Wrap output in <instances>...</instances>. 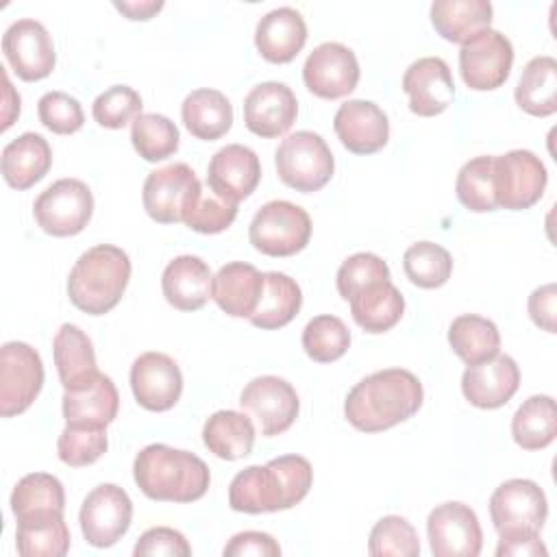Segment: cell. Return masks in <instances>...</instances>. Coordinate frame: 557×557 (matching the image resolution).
I'll return each instance as SVG.
<instances>
[{"label": "cell", "instance_id": "obj_1", "mask_svg": "<svg viewBox=\"0 0 557 557\" xmlns=\"http://www.w3.org/2000/svg\"><path fill=\"white\" fill-rule=\"evenodd\" d=\"M422 398V383L413 372L387 368L352 385L344 400V416L357 431L379 433L418 413Z\"/></svg>", "mask_w": 557, "mask_h": 557}, {"label": "cell", "instance_id": "obj_2", "mask_svg": "<svg viewBox=\"0 0 557 557\" xmlns=\"http://www.w3.org/2000/svg\"><path fill=\"white\" fill-rule=\"evenodd\" d=\"M313 468L300 455H283L265 466H248L228 485V505L242 513H270L298 505L311 490Z\"/></svg>", "mask_w": 557, "mask_h": 557}, {"label": "cell", "instance_id": "obj_3", "mask_svg": "<svg viewBox=\"0 0 557 557\" xmlns=\"http://www.w3.org/2000/svg\"><path fill=\"white\" fill-rule=\"evenodd\" d=\"M133 479L144 496L161 503H194L211 483L207 463L168 444H148L133 461Z\"/></svg>", "mask_w": 557, "mask_h": 557}, {"label": "cell", "instance_id": "obj_4", "mask_svg": "<svg viewBox=\"0 0 557 557\" xmlns=\"http://www.w3.org/2000/svg\"><path fill=\"white\" fill-rule=\"evenodd\" d=\"M131 270L128 255L113 244L85 250L67 276L70 302L89 315L109 313L122 300Z\"/></svg>", "mask_w": 557, "mask_h": 557}, {"label": "cell", "instance_id": "obj_5", "mask_svg": "<svg viewBox=\"0 0 557 557\" xmlns=\"http://www.w3.org/2000/svg\"><path fill=\"white\" fill-rule=\"evenodd\" d=\"M274 165L278 178L302 194L322 189L335 172V159L329 144L313 131H296L287 135L274 152Z\"/></svg>", "mask_w": 557, "mask_h": 557}, {"label": "cell", "instance_id": "obj_6", "mask_svg": "<svg viewBox=\"0 0 557 557\" xmlns=\"http://www.w3.org/2000/svg\"><path fill=\"white\" fill-rule=\"evenodd\" d=\"M546 516V494L531 479H509L490 496V518L500 540L540 535Z\"/></svg>", "mask_w": 557, "mask_h": 557}, {"label": "cell", "instance_id": "obj_7", "mask_svg": "<svg viewBox=\"0 0 557 557\" xmlns=\"http://www.w3.org/2000/svg\"><path fill=\"white\" fill-rule=\"evenodd\" d=\"M309 213L289 200L265 202L248 226V239L255 250L268 257H292L311 239Z\"/></svg>", "mask_w": 557, "mask_h": 557}, {"label": "cell", "instance_id": "obj_8", "mask_svg": "<svg viewBox=\"0 0 557 557\" xmlns=\"http://www.w3.org/2000/svg\"><path fill=\"white\" fill-rule=\"evenodd\" d=\"M94 196L78 178H59L48 185L33 205L39 228L52 237L78 235L91 220Z\"/></svg>", "mask_w": 557, "mask_h": 557}, {"label": "cell", "instance_id": "obj_9", "mask_svg": "<svg viewBox=\"0 0 557 557\" xmlns=\"http://www.w3.org/2000/svg\"><path fill=\"white\" fill-rule=\"evenodd\" d=\"M44 387V363L26 342H7L0 348V413H24Z\"/></svg>", "mask_w": 557, "mask_h": 557}, {"label": "cell", "instance_id": "obj_10", "mask_svg": "<svg viewBox=\"0 0 557 557\" xmlns=\"http://www.w3.org/2000/svg\"><path fill=\"white\" fill-rule=\"evenodd\" d=\"M239 405L263 437L285 433L300 411V400L294 385L274 374H263L248 381L239 394Z\"/></svg>", "mask_w": 557, "mask_h": 557}, {"label": "cell", "instance_id": "obj_11", "mask_svg": "<svg viewBox=\"0 0 557 557\" xmlns=\"http://www.w3.org/2000/svg\"><path fill=\"white\" fill-rule=\"evenodd\" d=\"M200 189L202 185L187 163H170L146 176L141 202L154 222L176 224L183 222Z\"/></svg>", "mask_w": 557, "mask_h": 557}, {"label": "cell", "instance_id": "obj_12", "mask_svg": "<svg viewBox=\"0 0 557 557\" xmlns=\"http://www.w3.org/2000/svg\"><path fill=\"white\" fill-rule=\"evenodd\" d=\"M133 500L115 483L96 485L78 511L81 533L94 548L113 546L131 527Z\"/></svg>", "mask_w": 557, "mask_h": 557}, {"label": "cell", "instance_id": "obj_13", "mask_svg": "<svg viewBox=\"0 0 557 557\" xmlns=\"http://www.w3.org/2000/svg\"><path fill=\"white\" fill-rule=\"evenodd\" d=\"M494 178L498 207L522 211L544 196L548 172L535 152L518 148L494 157Z\"/></svg>", "mask_w": 557, "mask_h": 557}, {"label": "cell", "instance_id": "obj_14", "mask_svg": "<svg viewBox=\"0 0 557 557\" xmlns=\"http://www.w3.org/2000/svg\"><path fill=\"white\" fill-rule=\"evenodd\" d=\"M513 46L494 28L481 30L470 41L461 44L459 72L463 83L474 91H492L500 87L511 72Z\"/></svg>", "mask_w": 557, "mask_h": 557}, {"label": "cell", "instance_id": "obj_15", "mask_svg": "<svg viewBox=\"0 0 557 557\" xmlns=\"http://www.w3.org/2000/svg\"><path fill=\"white\" fill-rule=\"evenodd\" d=\"M426 535L435 557H476L483 548L479 518L459 500L442 503L429 513Z\"/></svg>", "mask_w": 557, "mask_h": 557}, {"label": "cell", "instance_id": "obj_16", "mask_svg": "<svg viewBox=\"0 0 557 557\" xmlns=\"http://www.w3.org/2000/svg\"><path fill=\"white\" fill-rule=\"evenodd\" d=\"M2 52L11 70L26 83L46 78L57 63L50 33L37 20L13 22L2 35Z\"/></svg>", "mask_w": 557, "mask_h": 557}, {"label": "cell", "instance_id": "obj_17", "mask_svg": "<svg viewBox=\"0 0 557 557\" xmlns=\"http://www.w3.org/2000/svg\"><path fill=\"white\" fill-rule=\"evenodd\" d=\"M302 81L305 87L318 98H344L359 83V61L348 46L324 41L307 57L302 65Z\"/></svg>", "mask_w": 557, "mask_h": 557}, {"label": "cell", "instance_id": "obj_18", "mask_svg": "<svg viewBox=\"0 0 557 557\" xmlns=\"http://www.w3.org/2000/svg\"><path fill=\"white\" fill-rule=\"evenodd\" d=\"M131 389L144 409L168 411L183 394L181 368L165 352H144L131 366Z\"/></svg>", "mask_w": 557, "mask_h": 557}, {"label": "cell", "instance_id": "obj_19", "mask_svg": "<svg viewBox=\"0 0 557 557\" xmlns=\"http://www.w3.org/2000/svg\"><path fill=\"white\" fill-rule=\"evenodd\" d=\"M298 115V100L292 87L278 81L255 85L244 100L246 128L263 139L285 135Z\"/></svg>", "mask_w": 557, "mask_h": 557}, {"label": "cell", "instance_id": "obj_20", "mask_svg": "<svg viewBox=\"0 0 557 557\" xmlns=\"http://www.w3.org/2000/svg\"><path fill=\"white\" fill-rule=\"evenodd\" d=\"M403 91L409 96L411 113L435 117L444 113L455 98L450 67L440 57H422L413 61L403 76Z\"/></svg>", "mask_w": 557, "mask_h": 557}, {"label": "cell", "instance_id": "obj_21", "mask_svg": "<svg viewBox=\"0 0 557 557\" xmlns=\"http://www.w3.org/2000/svg\"><path fill=\"white\" fill-rule=\"evenodd\" d=\"M333 128L342 146L355 154H374L389 139L385 111L372 100H346L333 117Z\"/></svg>", "mask_w": 557, "mask_h": 557}, {"label": "cell", "instance_id": "obj_22", "mask_svg": "<svg viewBox=\"0 0 557 557\" xmlns=\"http://www.w3.org/2000/svg\"><path fill=\"white\" fill-rule=\"evenodd\" d=\"M520 387V368L509 355H494L481 363L468 366L461 376L466 400L479 409H498L507 405Z\"/></svg>", "mask_w": 557, "mask_h": 557}, {"label": "cell", "instance_id": "obj_23", "mask_svg": "<svg viewBox=\"0 0 557 557\" xmlns=\"http://www.w3.org/2000/svg\"><path fill=\"white\" fill-rule=\"evenodd\" d=\"M261 181V163L252 148L244 144H226L207 165V185L231 202L248 198Z\"/></svg>", "mask_w": 557, "mask_h": 557}, {"label": "cell", "instance_id": "obj_24", "mask_svg": "<svg viewBox=\"0 0 557 557\" xmlns=\"http://www.w3.org/2000/svg\"><path fill=\"white\" fill-rule=\"evenodd\" d=\"M120 409V396L115 383L98 372L87 385L63 392V418L70 426L107 429Z\"/></svg>", "mask_w": 557, "mask_h": 557}, {"label": "cell", "instance_id": "obj_25", "mask_svg": "<svg viewBox=\"0 0 557 557\" xmlns=\"http://www.w3.org/2000/svg\"><path fill=\"white\" fill-rule=\"evenodd\" d=\"M213 274L209 265L196 255L174 257L163 274L161 289L165 300L178 311H198L211 298Z\"/></svg>", "mask_w": 557, "mask_h": 557}, {"label": "cell", "instance_id": "obj_26", "mask_svg": "<svg viewBox=\"0 0 557 557\" xmlns=\"http://www.w3.org/2000/svg\"><path fill=\"white\" fill-rule=\"evenodd\" d=\"M307 41L305 17L292 7L268 11L255 28V46L270 63H289Z\"/></svg>", "mask_w": 557, "mask_h": 557}, {"label": "cell", "instance_id": "obj_27", "mask_svg": "<svg viewBox=\"0 0 557 557\" xmlns=\"http://www.w3.org/2000/svg\"><path fill=\"white\" fill-rule=\"evenodd\" d=\"M263 289V272L252 263L231 261L213 276L211 298L231 318H250Z\"/></svg>", "mask_w": 557, "mask_h": 557}, {"label": "cell", "instance_id": "obj_28", "mask_svg": "<svg viewBox=\"0 0 557 557\" xmlns=\"http://www.w3.org/2000/svg\"><path fill=\"white\" fill-rule=\"evenodd\" d=\"M52 355L59 381L67 392L87 385L98 374L94 344L76 324L65 322L59 326L52 339Z\"/></svg>", "mask_w": 557, "mask_h": 557}, {"label": "cell", "instance_id": "obj_29", "mask_svg": "<svg viewBox=\"0 0 557 557\" xmlns=\"http://www.w3.org/2000/svg\"><path fill=\"white\" fill-rule=\"evenodd\" d=\"M0 163L7 185L24 191L48 174L52 165V150L39 133H22L2 148Z\"/></svg>", "mask_w": 557, "mask_h": 557}, {"label": "cell", "instance_id": "obj_30", "mask_svg": "<svg viewBox=\"0 0 557 557\" xmlns=\"http://www.w3.org/2000/svg\"><path fill=\"white\" fill-rule=\"evenodd\" d=\"M348 302L352 320L366 333L374 335L394 329L405 313V298L389 278L361 287L348 298Z\"/></svg>", "mask_w": 557, "mask_h": 557}, {"label": "cell", "instance_id": "obj_31", "mask_svg": "<svg viewBox=\"0 0 557 557\" xmlns=\"http://www.w3.org/2000/svg\"><path fill=\"white\" fill-rule=\"evenodd\" d=\"M185 128L202 141H215L233 126V104L218 89H194L181 104Z\"/></svg>", "mask_w": 557, "mask_h": 557}, {"label": "cell", "instance_id": "obj_32", "mask_svg": "<svg viewBox=\"0 0 557 557\" xmlns=\"http://www.w3.org/2000/svg\"><path fill=\"white\" fill-rule=\"evenodd\" d=\"M494 9L487 0H435L431 24L450 44H466L492 24Z\"/></svg>", "mask_w": 557, "mask_h": 557}, {"label": "cell", "instance_id": "obj_33", "mask_svg": "<svg viewBox=\"0 0 557 557\" xmlns=\"http://www.w3.org/2000/svg\"><path fill=\"white\" fill-rule=\"evenodd\" d=\"M65 492L54 474L30 472L22 476L11 492V511L17 522L63 516Z\"/></svg>", "mask_w": 557, "mask_h": 557}, {"label": "cell", "instance_id": "obj_34", "mask_svg": "<svg viewBox=\"0 0 557 557\" xmlns=\"http://www.w3.org/2000/svg\"><path fill=\"white\" fill-rule=\"evenodd\" d=\"M302 307L300 285L283 272H263L261 298L250 313V324L263 331L283 329L289 324Z\"/></svg>", "mask_w": 557, "mask_h": 557}, {"label": "cell", "instance_id": "obj_35", "mask_svg": "<svg viewBox=\"0 0 557 557\" xmlns=\"http://www.w3.org/2000/svg\"><path fill=\"white\" fill-rule=\"evenodd\" d=\"M255 422L248 413L220 409L211 413L202 426V442L218 459L235 461L250 455L255 446Z\"/></svg>", "mask_w": 557, "mask_h": 557}, {"label": "cell", "instance_id": "obj_36", "mask_svg": "<svg viewBox=\"0 0 557 557\" xmlns=\"http://www.w3.org/2000/svg\"><path fill=\"white\" fill-rule=\"evenodd\" d=\"M518 107L535 117H548L557 111V61L553 57H533L516 85Z\"/></svg>", "mask_w": 557, "mask_h": 557}, {"label": "cell", "instance_id": "obj_37", "mask_svg": "<svg viewBox=\"0 0 557 557\" xmlns=\"http://www.w3.org/2000/svg\"><path fill=\"white\" fill-rule=\"evenodd\" d=\"M448 344L463 363L474 366L498 355L500 333L492 320L476 313H463L450 322Z\"/></svg>", "mask_w": 557, "mask_h": 557}, {"label": "cell", "instance_id": "obj_38", "mask_svg": "<svg viewBox=\"0 0 557 557\" xmlns=\"http://www.w3.org/2000/svg\"><path fill=\"white\" fill-rule=\"evenodd\" d=\"M511 435L522 450H542L553 444L557 435V411L553 396H529L511 418Z\"/></svg>", "mask_w": 557, "mask_h": 557}, {"label": "cell", "instance_id": "obj_39", "mask_svg": "<svg viewBox=\"0 0 557 557\" xmlns=\"http://www.w3.org/2000/svg\"><path fill=\"white\" fill-rule=\"evenodd\" d=\"M455 191L459 202L474 213L496 211V178H494V154H479L466 161L457 174Z\"/></svg>", "mask_w": 557, "mask_h": 557}, {"label": "cell", "instance_id": "obj_40", "mask_svg": "<svg viewBox=\"0 0 557 557\" xmlns=\"http://www.w3.org/2000/svg\"><path fill=\"white\" fill-rule=\"evenodd\" d=\"M70 529L63 516L17 522L15 548L22 557H63L70 550Z\"/></svg>", "mask_w": 557, "mask_h": 557}, {"label": "cell", "instance_id": "obj_41", "mask_svg": "<svg viewBox=\"0 0 557 557\" xmlns=\"http://www.w3.org/2000/svg\"><path fill=\"white\" fill-rule=\"evenodd\" d=\"M178 128L161 113H141L131 124V141L135 152L150 163L163 161L178 150Z\"/></svg>", "mask_w": 557, "mask_h": 557}, {"label": "cell", "instance_id": "obj_42", "mask_svg": "<svg viewBox=\"0 0 557 557\" xmlns=\"http://www.w3.org/2000/svg\"><path fill=\"white\" fill-rule=\"evenodd\" d=\"M403 270L413 285L422 289H435L450 278L453 257L440 244L416 242L403 255Z\"/></svg>", "mask_w": 557, "mask_h": 557}, {"label": "cell", "instance_id": "obj_43", "mask_svg": "<svg viewBox=\"0 0 557 557\" xmlns=\"http://www.w3.org/2000/svg\"><path fill=\"white\" fill-rule=\"evenodd\" d=\"M302 348L318 363H331L344 357L350 346V331L342 318L324 313L311 318L302 329Z\"/></svg>", "mask_w": 557, "mask_h": 557}, {"label": "cell", "instance_id": "obj_44", "mask_svg": "<svg viewBox=\"0 0 557 557\" xmlns=\"http://www.w3.org/2000/svg\"><path fill=\"white\" fill-rule=\"evenodd\" d=\"M237 218V202H231L215 194L209 185L200 189L191 207L187 209L183 224L202 235H215L226 231Z\"/></svg>", "mask_w": 557, "mask_h": 557}, {"label": "cell", "instance_id": "obj_45", "mask_svg": "<svg viewBox=\"0 0 557 557\" xmlns=\"http://www.w3.org/2000/svg\"><path fill=\"white\" fill-rule=\"evenodd\" d=\"M368 553L372 557H416L420 555V540L411 522L403 516H385L370 531Z\"/></svg>", "mask_w": 557, "mask_h": 557}, {"label": "cell", "instance_id": "obj_46", "mask_svg": "<svg viewBox=\"0 0 557 557\" xmlns=\"http://www.w3.org/2000/svg\"><path fill=\"white\" fill-rule=\"evenodd\" d=\"M141 96L133 87L113 85L96 96L91 104V115L100 126L117 131L126 124H133V120L141 115Z\"/></svg>", "mask_w": 557, "mask_h": 557}, {"label": "cell", "instance_id": "obj_47", "mask_svg": "<svg viewBox=\"0 0 557 557\" xmlns=\"http://www.w3.org/2000/svg\"><path fill=\"white\" fill-rule=\"evenodd\" d=\"M107 446H109V440L104 429L65 424L57 442V453L65 466L83 468V466L96 463L107 453Z\"/></svg>", "mask_w": 557, "mask_h": 557}, {"label": "cell", "instance_id": "obj_48", "mask_svg": "<svg viewBox=\"0 0 557 557\" xmlns=\"http://www.w3.org/2000/svg\"><path fill=\"white\" fill-rule=\"evenodd\" d=\"M385 278H389V268L379 255L355 252L348 259H344V263L339 265L335 285H337L339 296L344 300H348L361 287L376 283V281H385Z\"/></svg>", "mask_w": 557, "mask_h": 557}, {"label": "cell", "instance_id": "obj_49", "mask_svg": "<svg viewBox=\"0 0 557 557\" xmlns=\"http://www.w3.org/2000/svg\"><path fill=\"white\" fill-rule=\"evenodd\" d=\"M37 115L39 122L57 135H72L81 131L85 122L81 102L65 91H46L37 102Z\"/></svg>", "mask_w": 557, "mask_h": 557}, {"label": "cell", "instance_id": "obj_50", "mask_svg": "<svg viewBox=\"0 0 557 557\" xmlns=\"http://www.w3.org/2000/svg\"><path fill=\"white\" fill-rule=\"evenodd\" d=\"M135 557H159V555H170V557H189L191 546L185 540V535L176 529L170 527H152L144 531L133 548Z\"/></svg>", "mask_w": 557, "mask_h": 557}, {"label": "cell", "instance_id": "obj_51", "mask_svg": "<svg viewBox=\"0 0 557 557\" xmlns=\"http://www.w3.org/2000/svg\"><path fill=\"white\" fill-rule=\"evenodd\" d=\"M224 557H278V542L263 531H242L235 533L224 546Z\"/></svg>", "mask_w": 557, "mask_h": 557}, {"label": "cell", "instance_id": "obj_52", "mask_svg": "<svg viewBox=\"0 0 557 557\" xmlns=\"http://www.w3.org/2000/svg\"><path fill=\"white\" fill-rule=\"evenodd\" d=\"M555 302H557V287L555 283H546L535 287L529 296V315L535 326L546 333H555Z\"/></svg>", "mask_w": 557, "mask_h": 557}, {"label": "cell", "instance_id": "obj_53", "mask_svg": "<svg viewBox=\"0 0 557 557\" xmlns=\"http://www.w3.org/2000/svg\"><path fill=\"white\" fill-rule=\"evenodd\" d=\"M548 550L540 535H527V537H511V540H498L496 557H546Z\"/></svg>", "mask_w": 557, "mask_h": 557}, {"label": "cell", "instance_id": "obj_54", "mask_svg": "<svg viewBox=\"0 0 557 557\" xmlns=\"http://www.w3.org/2000/svg\"><path fill=\"white\" fill-rule=\"evenodd\" d=\"M113 7L124 13L128 20H150L154 13H159L163 9V2L161 0H131V2H113Z\"/></svg>", "mask_w": 557, "mask_h": 557}, {"label": "cell", "instance_id": "obj_55", "mask_svg": "<svg viewBox=\"0 0 557 557\" xmlns=\"http://www.w3.org/2000/svg\"><path fill=\"white\" fill-rule=\"evenodd\" d=\"M2 81H4V107H2V131H7L13 120L20 115V94H15L7 72H2Z\"/></svg>", "mask_w": 557, "mask_h": 557}]
</instances>
